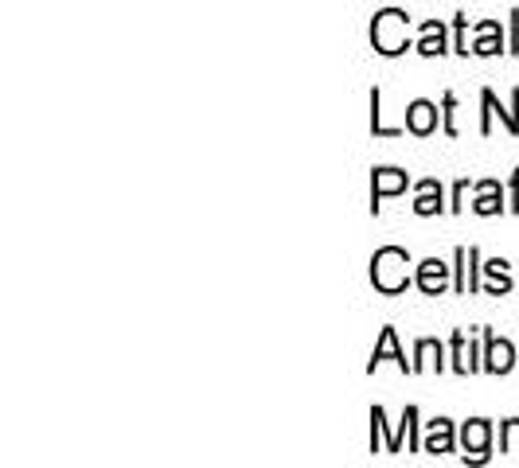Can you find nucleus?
<instances>
[{
	"label": "nucleus",
	"instance_id": "nucleus-2",
	"mask_svg": "<svg viewBox=\"0 0 519 468\" xmlns=\"http://www.w3.org/2000/svg\"><path fill=\"white\" fill-rule=\"evenodd\" d=\"M371 47L379 55H402L410 47V16L399 8H383L371 24Z\"/></svg>",
	"mask_w": 519,
	"mask_h": 468
},
{
	"label": "nucleus",
	"instance_id": "nucleus-21",
	"mask_svg": "<svg viewBox=\"0 0 519 468\" xmlns=\"http://www.w3.org/2000/svg\"><path fill=\"white\" fill-rule=\"evenodd\" d=\"M465 195H469V180H457V188H453V203H449V211H461V207H465Z\"/></svg>",
	"mask_w": 519,
	"mask_h": 468
},
{
	"label": "nucleus",
	"instance_id": "nucleus-7",
	"mask_svg": "<svg viewBox=\"0 0 519 468\" xmlns=\"http://www.w3.org/2000/svg\"><path fill=\"white\" fill-rule=\"evenodd\" d=\"M477 246H457V254H453V262H457V281H453V289L457 293H477L480 281H477Z\"/></svg>",
	"mask_w": 519,
	"mask_h": 468
},
{
	"label": "nucleus",
	"instance_id": "nucleus-13",
	"mask_svg": "<svg viewBox=\"0 0 519 468\" xmlns=\"http://www.w3.org/2000/svg\"><path fill=\"white\" fill-rule=\"evenodd\" d=\"M422 55H445L449 51V43H445V24L441 20H426L422 24V39L414 43Z\"/></svg>",
	"mask_w": 519,
	"mask_h": 468
},
{
	"label": "nucleus",
	"instance_id": "nucleus-14",
	"mask_svg": "<svg viewBox=\"0 0 519 468\" xmlns=\"http://www.w3.org/2000/svg\"><path fill=\"white\" fill-rule=\"evenodd\" d=\"M473 211H477V215H500V211H504V192H500L496 180L477 184V203H473Z\"/></svg>",
	"mask_w": 519,
	"mask_h": 468
},
{
	"label": "nucleus",
	"instance_id": "nucleus-22",
	"mask_svg": "<svg viewBox=\"0 0 519 468\" xmlns=\"http://www.w3.org/2000/svg\"><path fill=\"white\" fill-rule=\"evenodd\" d=\"M453 106H457V98L445 94V133H457V129H453Z\"/></svg>",
	"mask_w": 519,
	"mask_h": 468
},
{
	"label": "nucleus",
	"instance_id": "nucleus-10",
	"mask_svg": "<svg viewBox=\"0 0 519 468\" xmlns=\"http://www.w3.org/2000/svg\"><path fill=\"white\" fill-rule=\"evenodd\" d=\"M387 359H395L402 371H410L414 375V363H406V355L399 351V336H395V328H383V336H379V344L371 351V363H367V371H375L379 363H387Z\"/></svg>",
	"mask_w": 519,
	"mask_h": 468
},
{
	"label": "nucleus",
	"instance_id": "nucleus-20",
	"mask_svg": "<svg viewBox=\"0 0 519 468\" xmlns=\"http://www.w3.org/2000/svg\"><path fill=\"white\" fill-rule=\"evenodd\" d=\"M500 449H504V453H519V418L500 426Z\"/></svg>",
	"mask_w": 519,
	"mask_h": 468
},
{
	"label": "nucleus",
	"instance_id": "nucleus-15",
	"mask_svg": "<svg viewBox=\"0 0 519 468\" xmlns=\"http://www.w3.org/2000/svg\"><path fill=\"white\" fill-rule=\"evenodd\" d=\"M453 371L457 375H469V371H480L477 363V348L473 344H465V332H453Z\"/></svg>",
	"mask_w": 519,
	"mask_h": 468
},
{
	"label": "nucleus",
	"instance_id": "nucleus-16",
	"mask_svg": "<svg viewBox=\"0 0 519 468\" xmlns=\"http://www.w3.org/2000/svg\"><path fill=\"white\" fill-rule=\"evenodd\" d=\"M441 344L438 340H418V348H414V375L418 371H441L445 363H441Z\"/></svg>",
	"mask_w": 519,
	"mask_h": 468
},
{
	"label": "nucleus",
	"instance_id": "nucleus-23",
	"mask_svg": "<svg viewBox=\"0 0 519 468\" xmlns=\"http://www.w3.org/2000/svg\"><path fill=\"white\" fill-rule=\"evenodd\" d=\"M512 211H519V168L516 176H512Z\"/></svg>",
	"mask_w": 519,
	"mask_h": 468
},
{
	"label": "nucleus",
	"instance_id": "nucleus-3",
	"mask_svg": "<svg viewBox=\"0 0 519 468\" xmlns=\"http://www.w3.org/2000/svg\"><path fill=\"white\" fill-rule=\"evenodd\" d=\"M512 367H516V348H512L504 336L484 332V371H492V375H508Z\"/></svg>",
	"mask_w": 519,
	"mask_h": 468
},
{
	"label": "nucleus",
	"instance_id": "nucleus-11",
	"mask_svg": "<svg viewBox=\"0 0 519 468\" xmlns=\"http://www.w3.org/2000/svg\"><path fill=\"white\" fill-rule=\"evenodd\" d=\"M422 453H453V422L449 418H434L430 429H426V441H422Z\"/></svg>",
	"mask_w": 519,
	"mask_h": 468
},
{
	"label": "nucleus",
	"instance_id": "nucleus-17",
	"mask_svg": "<svg viewBox=\"0 0 519 468\" xmlns=\"http://www.w3.org/2000/svg\"><path fill=\"white\" fill-rule=\"evenodd\" d=\"M477 32H480V39L473 43V51H477V55H500V47H504L500 24H496V20H484Z\"/></svg>",
	"mask_w": 519,
	"mask_h": 468
},
{
	"label": "nucleus",
	"instance_id": "nucleus-1",
	"mask_svg": "<svg viewBox=\"0 0 519 468\" xmlns=\"http://www.w3.org/2000/svg\"><path fill=\"white\" fill-rule=\"evenodd\" d=\"M410 254L402 250V246H383V250H375V258H371V285L379 289V293H387V297H395L402 293L406 285H410Z\"/></svg>",
	"mask_w": 519,
	"mask_h": 468
},
{
	"label": "nucleus",
	"instance_id": "nucleus-12",
	"mask_svg": "<svg viewBox=\"0 0 519 468\" xmlns=\"http://www.w3.org/2000/svg\"><path fill=\"white\" fill-rule=\"evenodd\" d=\"M414 211H418L422 219H430V215L445 211V195H441V184H438V180H422V184H418V199H414Z\"/></svg>",
	"mask_w": 519,
	"mask_h": 468
},
{
	"label": "nucleus",
	"instance_id": "nucleus-8",
	"mask_svg": "<svg viewBox=\"0 0 519 468\" xmlns=\"http://www.w3.org/2000/svg\"><path fill=\"white\" fill-rule=\"evenodd\" d=\"M480 102H484V121H480V133H492V114L504 117L508 133H519V90H512V110H500V102H496V94H492V90H484V94H480Z\"/></svg>",
	"mask_w": 519,
	"mask_h": 468
},
{
	"label": "nucleus",
	"instance_id": "nucleus-5",
	"mask_svg": "<svg viewBox=\"0 0 519 468\" xmlns=\"http://www.w3.org/2000/svg\"><path fill=\"white\" fill-rule=\"evenodd\" d=\"M414 285H418L426 297H441V293L449 289V266H445V262H438V258H426V262H418Z\"/></svg>",
	"mask_w": 519,
	"mask_h": 468
},
{
	"label": "nucleus",
	"instance_id": "nucleus-18",
	"mask_svg": "<svg viewBox=\"0 0 519 468\" xmlns=\"http://www.w3.org/2000/svg\"><path fill=\"white\" fill-rule=\"evenodd\" d=\"M484 273L492 277V285H488V293H492V297L512 293V277H508V262H504V258H492V262L484 266Z\"/></svg>",
	"mask_w": 519,
	"mask_h": 468
},
{
	"label": "nucleus",
	"instance_id": "nucleus-19",
	"mask_svg": "<svg viewBox=\"0 0 519 468\" xmlns=\"http://www.w3.org/2000/svg\"><path fill=\"white\" fill-rule=\"evenodd\" d=\"M371 133H375V137H399V129L383 125V110H379V90H371Z\"/></svg>",
	"mask_w": 519,
	"mask_h": 468
},
{
	"label": "nucleus",
	"instance_id": "nucleus-4",
	"mask_svg": "<svg viewBox=\"0 0 519 468\" xmlns=\"http://www.w3.org/2000/svg\"><path fill=\"white\" fill-rule=\"evenodd\" d=\"M406 184H410V176L399 172V168H375V176H371V211H379V203L387 195L406 192Z\"/></svg>",
	"mask_w": 519,
	"mask_h": 468
},
{
	"label": "nucleus",
	"instance_id": "nucleus-9",
	"mask_svg": "<svg viewBox=\"0 0 519 468\" xmlns=\"http://www.w3.org/2000/svg\"><path fill=\"white\" fill-rule=\"evenodd\" d=\"M406 129H410L414 137H430V133L438 129V106L426 102V98L410 102V106H406Z\"/></svg>",
	"mask_w": 519,
	"mask_h": 468
},
{
	"label": "nucleus",
	"instance_id": "nucleus-6",
	"mask_svg": "<svg viewBox=\"0 0 519 468\" xmlns=\"http://www.w3.org/2000/svg\"><path fill=\"white\" fill-rule=\"evenodd\" d=\"M488 441H492V426L484 418H473L461 429V445H465V461H488Z\"/></svg>",
	"mask_w": 519,
	"mask_h": 468
}]
</instances>
